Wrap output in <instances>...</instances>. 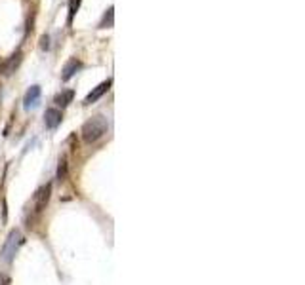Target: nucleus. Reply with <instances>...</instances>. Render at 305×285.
Wrapping results in <instances>:
<instances>
[{
	"label": "nucleus",
	"mask_w": 305,
	"mask_h": 285,
	"mask_svg": "<svg viewBox=\"0 0 305 285\" xmlns=\"http://www.w3.org/2000/svg\"><path fill=\"white\" fill-rule=\"evenodd\" d=\"M107 130H109V122H107L105 116H101V114L92 116L90 120L84 122L82 130H80L82 141L88 143V145H92V143H96V141H99V139L103 137L105 133H107Z\"/></svg>",
	"instance_id": "1"
},
{
	"label": "nucleus",
	"mask_w": 305,
	"mask_h": 285,
	"mask_svg": "<svg viewBox=\"0 0 305 285\" xmlns=\"http://www.w3.org/2000/svg\"><path fill=\"white\" fill-rule=\"evenodd\" d=\"M21 242H23V238H21L19 230H12V232L8 234V240H6L4 247H2V259L6 260L8 264L14 260V255H16L18 247L21 245Z\"/></svg>",
	"instance_id": "2"
},
{
	"label": "nucleus",
	"mask_w": 305,
	"mask_h": 285,
	"mask_svg": "<svg viewBox=\"0 0 305 285\" xmlns=\"http://www.w3.org/2000/svg\"><path fill=\"white\" fill-rule=\"evenodd\" d=\"M21 61H23V52H21V50L14 52L10 57H6V59L0 63V76H10V74H14V72L19 69Z\"/></svg>",
	"instance_id": "3"
},
{
	"label": "nucleus",
	"mask_w": 305,
	"mask_h": 285,
	"mask_svg": "<svg viewBox=\"0 0 305 285\" xmlns=\"http://www.w3.org/2000/svg\"><path fill=\"white\" fill-rule=\"evenodd\" d=\"M50 196H52V182H46L35 194V213H42L50 202Z\"/></svg>",
	"instance_id": "4"
},
{
	"label": "nucleus",
	"mask_w": 305,
	"mask_h": 285,
	"mask_svg": "<svg viewBox=\"0 0 305 285\" xmlns=\"http://www.w3.org/2000/svg\"><path fill=\"white\" fill-rule=\"evenodd\" d=\"M111 86H113V78H107L105 82H101L99 86H96L90 93L86 95V99H84V105H92V103H96V101H99L101 97H103L109 89H111Z\"/></svg>",
	"instance_id": "5"
},
{
	"label": "nucleus",
	"mask_w": 305,
	"mask_h": 285,
	"mask_svg": "<svg viewBox=\"0 0 305 285\" xmlns=\"http://www.w3.org/2000/svg\"><path fill=\"white\" fill-rule=\"evenodd\" d=\"M40 95H42V89H40V86H36V84L27 89L25 97H23V107H25L27 111L38 107V103H40Z\"/></svg>",
	"instance_id": "6"
},
{
	"label": "nucleus",
	"mask_w": 305,
	"mask_h": 285,
	"mask_svg": "<svg viewBox=\"0 0 305 285\" xmlns=\"http://www.w3.org/2000/svg\"><path fill=\"white\" fill-rule=\"evenodd\" d=\"M61 122H63V114H61L59 109H48L46 114H44V124L48 130H55L59 128Z\"/></svg>",
	"instance_id": "7"
},
{
	"label": "nucleus",
	"mask_w": 305,
	"mask_h": 285,
	"mask_svg": "<svg viewBox=\"0 0 305 285\" xmlns=\"http://www.w3.org/2000/svg\"><path fill=\"white\" fill-rule=\"evenodd\" d=\"M82 67H84V65H82V61L77 59V57H71V59L65 63V67H63V74H61V80H63V82L71 80V78L75 76V74H77V72H79Z\"/></svg>",
	"instance_id": "8"
},
{
	"label": "nucleus",
	"mask_w": 305,
	"mask_h": 285,
	"mask_svg": "<svg viewBox=\"0 0 305 285\" xmlns=\"http://www.w3.org/2000/svg\"><path fill=\"white\" fill-rule=\"evenodd\" d=\"M113 25H114V8H113V6H109L97 27H99V29H111Z\"/></svg>",
	"instance_id": "9"
},
{
	"label": "nucleus",
	"mask_w": 305,
	"mask_h": 285,
	"mask_svg": "<svg viewBox=\"0 0 305 285\" xmlns=\"http://www.w3.org/2000/svg\"><path fill=\"white\" fill-rule=\"evenodd\" d=\"M73 97H75V91H73V89H65V91L55 95V105H59L61 109H65V107L73 101Z\"/></svg>",
	"instance_id": "10"
},
{
	"label": "nucleus",
	"mask_w": 305,
	"mask_h": 285,
	"mask_svg": "<svg viewBox=\"0 0 305 285\" xmlns=\"http://www.w3.org/2000/svg\"><path fill=\"white\" fill-rule=\"evenodd\" d=\"M82 0H69V16H67V25H73V19L77 16Z\"/></svg>",
	"instance_id": "11"
},
{
	"label": "nucleus",
	"mask_w": 305,
	"mask_h": 285,
	"mask_svg": "<svg viewBox=\"0 0 305 285\" xmlns=\"http://www.w3.org/2000/svg\"><path fill=\"white\" fill-rule=\"evenodd\" d=\"M65 179H67V160L61 158L57 165V181H65Z\"/></svg>",
	"instance_id": "12"
},
{
	"label": "nucleus",
	"mask_w": 305,
	"mask_h": 285,
	"mask_svg": "<svg viewBox=\"0 0 305 285\" xmlns=\"http://www.w3.org/2000/svg\"><path fill=\"white\" fill-rule=\"evenodd\" d=\"M50 48V36H42L40 38V50H48Z\"/></svg>",
	"instance_id": "13"
}]
</instances>
